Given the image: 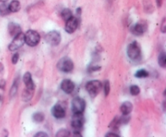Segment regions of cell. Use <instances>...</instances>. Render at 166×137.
Returning <instances> with one entry per match:
<instances>
[{
    "mask_svg": "<svg viewBox=\"0 0 166 137\" xmlns=\"http://www.w3.org/2000/svg\"><path fill=\"white\" fill-rule=\"evenodd\" d=\"M8 32L11 36L16 37V35L21 32V28L19 24H17L16 23H9Z\"/></svg>",
    "mask_w": 166,
    "mask_h": 137,
    "instance_id": "cell-15",
    "label": "cell"
},
{
    "mask_svg": "<svg viewBox=\"0 0 166 137\" xmlns=\"http://www.w3.org/2000/svg\"><path fill=\"white\" fill-rule=\"evenodd\" d=\"M52 115L56 119H62L66 115V109L61 103L55 104L51 110Z\"/></svg>",
    "mask_w": 166,
    "mask_h": 137,
    "instance_id": "cell-10",
    "label": "cell"
},
{
    "mask_svg": "<svg viewBox=\"0 0 166 137\" xmlns=\"http://www.w3.org/2000/svg\"><path fill=\"white\" fill-rule=\"evenodd\" d=\"M57 137H68L70 136V132L67 129H60L55 135Z\"/></svg>",
    "mask_w": 166,
    "mask_h": 137,
    "instance_id": "cell-25",
    "label": "cell"
},
{
    "mask_svg": "<svg viewBox=\"0 0 166 137\" xmlns=\"http://www.w3.org/2000/svg\"><path fill=\"white\" fill-rule=\"evenodd\" d=\"M86 107L85 101L81 98L76 97L72 100L71 103V109L73 113H83Z\"/></svg>",
    "mask_w": 166,
    "mask_h": 137,
    "instance_id": "cell-8",
    "label": "cell"
},
{
    "mask_svg": "<svg viewBox=\"0 0 166 137\" xmlns=\"http://www.w3.org/2000/svg\"><path fill=\"white\" fill-rule=\"evenodd\" d=\"M158 64L162 68L166 67V54L165 53H160L158 56Z\"/></svg>",
    "mask_w": 166,
    "mask_h": 137,
    "instance_id": "cell-19",
    "label": "cell"
},
{
    "mask_svg": "<svg viewBox=\"0 0 166 137\" xmlns=\"http://www.w3.org/2000/svg\"><path fill=\"white\" fill-rule=\"evenodd\" d=\"M61 16H62V20H64L65 22L67 20H69L70 17L72 16V12L70 11V9H64L61 13Z\"/></svg>",
    "mask_w": 166,
    "mask_h": 137,
    "instance_id": "cell-22",
    "label": "cell"
},
{
    "mask_svg": "<svg viewBox=\"0 0 166 137\" xmlns=\"http://www.w3.org/2000/svg\"><path fill=\"white\" fill-rule=\"evenodd\" d=\"M161 31L162 33H165L166 32L165 18H163V20H162V23H161Z\"/></svg>",
    "mask_w": 166,
    "mask_h": 137,
    "instance_id": "cell-28",
    "label": "cell"
},
{
    "mask_svg": "<svg viewBox=\"0 0 166 137\" xmlns=\"http://www.w3.org/2000/svg\"><path fill=\"white\" fill-rule=\"evenodd\" d=\"M102 69L101 66H93V67L88 68V71L89 72H94V71H98Z\"/></svg>",
    "mask_w": 166,
    "mask_h": 137,
    "instance_id": "cell-31",
    "label": "cell"
},
{
    "mask_svg": "<svg viewBox=\"0 0 166 137\" xmlns=\"http://www.w3.org/2000/svg\"><path fill=\"white\" fill-rule=\"evenodd\" d=\"M57 67L60 71L64 72V73H70L74 69V63L67 56L62 57L60 59L57 64Z\"/></svg>",
    "mask_w": 166,
    "mask_h": 137,
    "instance_id": "cell-3",
    "label": "cell"
},
{
    "mask_svg": "<svg viewBox=\"0 0 166 137\" xmlns=\"http://www.w3.org/2000/svg\"><path fill=\"white\" fill-rule=\"evenodd\" d=\"M11 13V11L9 10L8 6L6 5L5 3H3L0 5V15L2 16H5V15H7Z\"/></svg>",
    "mask_w": 166,
    "mask_h": 137,
    "instance_id": "cell-23",
    "label": "cell"
},
{
    "mask_svg": "<svg viewBox=\"0 0 166 137\" xmlns=\"http://www.w3.org/2000/svg\"><path fill=\"white\" fill-rule=\"evenodd\" d=\"M18 81H19V78H17V81H14V83L12 85V86L11 88V90H10V97L11 98H13L16 96V95L17 94V91H18Z\"/></svg>",
    "mask_w": 166,
    "mask_h": 137,
    "instance_id": "cell-21",
    "label": "cell"
},
{
    "mask_svg": "<svg viewBox=\"0 0 166 137\" xmlns=\"http://www.w3.org/2000/svg\"><path fill=\"white\" fill-rule=\"evenodd\" d=\"M23 81L25 85L26 89L29 90H35V84H34L33 80L32 78V74L29 72H26L24 75L23 77Z\"/></svg>",
    "mask_w": 166,
    "mask_h": 137,
    "instance_id": "cell-13",
    "label": "cell"
},
{
    "mask_svg": "<svg viewBox=\"0 0 166 137\" xmlns=\"http://www.w3.org/2000/svg\"><path fill=\"white\" fill-rule=\"evenodd\" d=\"M156 4H157L158 7H161L163 3V0H156Z\"/></svg>",
    "mask_w": 166,
    "mask_h": 137,
    "instance_id": "cell-33",
    "label": "cell"
},
{
    "mask_svg": "<svg viewBox=\"0 0 166 137\" xmlns=\"http://www.w3.org/2000/svg\"><path fill=\"white\" fill-rule=\"evenodd\" d=\"M85 88L92 97H96L102 90V83L98 80H93L88 81L86 84Z\"/></svg>",
    "mask_w": 166,
    "mask_h": 137,
    "instance_id": "cell-4",
    "label": "cell"
},
{
    "mask_svg": "<svg viewBox=\"0 0 166 137\" xmlns=\"http://www.w3.org/2000/svg\"><path fill=\"white\" fill-rule=\"evenodd\" d=\"M35 137H47L48 136V135L46 134L45 132H37V134H35L34 136Z\"/></svg>",
    "mask_w": 166,
    "mask_h": 137,
    "instance_id": "cell-32",
    "label": "cell"
},
{
    "mask_svg": "<svg viewBox=\"0 0 166 137\" xmlns=\"http://www.w3.org/2000/svg\"><path fill=\"white\" fill-rule=\"evenodd\" d=\"M130 93L132 95H138L139 93H140V89H139V87L138 86H136V85H133L130 86Z\"/></svg>",
    "mask_w": 166,
    "mask_h": 137,
    "instance_id": "cell-26",
    "label": "cell"
},
{
    "mask_svg": "<svg viewBox=\"0 0 166 137\" xmlns=\"http://www.w3.org/2000/svg\"><path fill=\"white\" fill-rule=\"evenodd\" d=\"M34 90H29V89H25L22 93V99L24 102H28L30 101L33 96Z\"/></svg>",
    "mask_w": 166,
    "mask_h": 137,
    "instance_id": "cell-16",
    "label": "cell"
},
{
    "mask_svg": "<svg viewBox=\"0 0 166 137\" xmlns=\"http://www.w3.org/2000/svg\"><path fill=\"white\" fill-rule=\"evenodd\" d=\"M121 125V121H120V118L116 116L112 120V122L110 123L109 127L111 129H113V131L115 130H118V127Z\"/></svg>",
    "mask_w": 166,
    "mask_h": 137,
    "instance_id": "cell-18",
    "label": "cell"
},
{
    "mask_svg": "<svg viewBox=\"0 0 166 137\" xmlns=\"http://www.w3.org/2000/svg\"><path fill=\"white\" fill-rule=\"evenodd\" d=\"M104 95H105V96H108L110 91V81H105V82H104Z\"/></svg>",
    "mask_w": 166,
    "mask_h": 137,
    "instance_id": "cell-27",
    "label": "cell"
},
{
    "mask_svg": "<svg viewBox=\"0 0 166 137\" xmlns=\"http://www.w3.org/2000/svg\"><path fill=\"white\" fill-rule=\"evenodd\" d=\"M61 89L66 94H71L75 90V83L71 80L65 79L61 83Z\"/></svg>",
    "mask_w": 166,
    "mask_h": 137,
    "instance_id": "cell-12",
    "label": "cell"
},
{
    "mask_svg": "<svg viewBox=\"0 0 166 137\" xmlns=\"http://www.w3.org/2000/svg\"><path fill=\"white\" fill-rule=\"evenodd\" d=\"M40 40H41V36L37 31L28 30L24 34V41L30 47L37 46L39 44Z\"/></svg>",
    "mask_w": 166,
    "mask_h": 137,
    "instance_id": "cell-2",
    "label": "cell"
},
{
    "mask_svg": "<svg viewBox=\"0 0 166 137\" xmlns=\"http://www.w3.org/2000/svg\"><path fill=\"white\" fill-rule=\"evenodd\" d=\"M106 137H120V136L118 134H117L116 132H108L107 134L105 135Z\"/></svg>",
    "mask_w": 166,
    "mask_h": 137,
    "instance_id": "cell-30",
    "label": "cell"
},
{
    "mask_svg": "<svg viewBox=\"0 0 166 137\" xmlns=\"http://www.w3.org/2000/svg\"><path fill=\"white\" fill-rule=\"evenodd\" d=\"M147 25L146 22L137 23L136 24L131 27L130 32L135 36H141L147 31Z\"/></svg>",
    "mask_w": 166,
    "mask_h": 137,
    "instance_id": "cell-11",
    "label": "cell"
},
{
    "mask_svg": "<svg viewBox=\"0 0 166 137\" xmlns=\"http://www.w3.org/2000/svg\"><path fill=\"white\" fill-rule=\"evenodd\" d=\"M127 56L131 61H138L141 56V49L136 41H133L128 45L127 49Z\"/></svg>",
    "mask_w": 166,
    "mask_h": 137,
    "instance_id": "cell-1",
    "label": "cell"
},
{
    "mask_svg": "<svg viewBox=\"0 0 166 137\" xmlns=\"http://www.w3.org/2000/svg\"><path fill=\"white\" fill-rule=\"evenodd\" d=\"M7 0H0V2H6Z\"/></svg>",
    "mask_w": 166,
    "mask_h": 137,
    "instance_id": "cell-36",
    "label": "cell"
},
{
    "mask_svg": "<svg viewBox=\"0 0 166 137\" xmlns=\"http://www.w3.org/2000/svg\"><path fill=\"white\" fill-rule=\"evenodd\" d=\"M84 119L83 116V113H74L71 120V127H73L74 131L80 132L84 125Z\"/></svg>",
    "mask_w": 166,
    "mask_h": 137,
    "instance_id": "cell-7",
    "label": "cell"
},
{
    "mask_svg": "<svg viewBox=\"0 0 166 137\" xmlns=\"http://www.w3.org/2000/svg\"><path fill=\"white\" fill-rule=\"evenodd\" d=\"M24 43H25V41H24V34L20 32V33H19L18 35H16V37H14V39H13V40L11 41V43L8 46L9 50H17V49H19L20 48L22 47Z\"/></svg>",
    "mask_w": 166,
    "mask_h": 137,
    "instance_id": "cell-5",
    "label": "cell"
},
{
    "mask_svg": "<svg viewBox=\"0 0 166 137\" xmlns=\"http://www.w3.org/2000/svg\"><path fill=\"white\" fill-rule=\"evenodd\" d=\"M4 87H5V81L2 80L0 82V89H4Z\"/></svg>",
    "mask_w": 166,
    "mask_h": 137,
    "instance_id": "cell-34",
    "label": "cell"
},
{
    "mask_svg": "<svg viewBox=\"0 0 166 137\" xmlns=\"http://www.w3.org/2000/svg\"><path fill=\"white\" fill-rule=\"evenodd\" d=\"M33 119L36 123H42L45 119V115L42 112H37L33 115Z\"/></svg>",
    "mask_w": 166,
    "mask_h": 137,
    "instance_id": "cell-20",
    "label": "cell"
},
{
    "mask_svg": "<svg viewBox=\"0 0 166 137\" xmlns=\"http://www.w3.org/2000/svg\"><path fill=\"white\" fill-rule=\"evenodd\" d=\"M148 75H149V73H148V72L145 70H138V71H137L135 74V77H136V78H144L148 77Z\"/></svg>",
    "mask_w": 166,
    "mask_h": 137,
    "instance_id": "cell-24",
    "label": "cell"
},
{
    "mask_svg": "<svg viewBox=\"0 0 166 137\" xmlns=\"http://www.w3.org/2000/svg\"><path fill=\"white\" fill-rule=\"evenodd\" d=\"M3 70H4V66H3V63H1V62H0V73L3 72Z\"/></svg>",
    "mask_w": 166,
    "mask_h": 137,
    "instance_id": "cell-35",
    "label": "cell"
},
{
    "mask_svg": "<svg viewBox=\"0 0 166 137\" xmlns=\"http://www.w3.org/2000/svg\"><path fill=\"white\" fill-rule=\"evenodd\" d=\"M45 41L52 46H57L61 42V35L59 32L51 31L45 35Z\"/></svg>",
    "mask_w": 166,
    "mask_h": 137,
    "instance_id": "cell-6",
    "label": "cell"
},
{
    "mask_svg": "<svg viewBox=\"0 0 166 137\" xmlns=\"http://www.w3.org/2000/svg\"><path fill=\"white\" fill-rule=\"evenodd\" d=\"M79 23V20H78V18L72 15L69 20H67L66 21L65 30H66V32L69 34L74 33V32L76 31V29L78 28Z\"/></svg>",
    "mask_w": 166,
    "mask_h": 137,
    "instance_id": "cell-9",
    "label": "cell"
},
{
    "mask_svg": "<svg viewBox=\"0 0 166 137\" xmlns=\"http://www.w3.org/2000/svg\"><path fill=\"white\" fill-rule=\"evenodd\" d=\"M132 110L133 105L129 101L124 102L120 106V111H121L122 114L124 115H129L130 114V112L132 111Z\"/></svg>",
    "mask_w": 166,
    "mask_h": 137,
    "instance_id": "cell-14",
    "label": "cell"
},
{
    "mask_svg": "<svg viewBox=\"0 0 166 137\" xmlns=\"http://www.w3.org/2000/svg\"><path fill=\"white\" fill-rule=\"evenodd\" d=\"M19 61V54L18 53H15L13 56H12V58H11V62L14 64H16Z\"/></svg>",
    "mask_w": 166,
    "mask_h": 137,
    "instance_id": "cell-29",
    "label": "cell"
},
{
    "mask_svg": "<svg viewBox=\"0 0 166 137\" xmlns=\"http://www.w3.org/2000/svg\"><path fill=\"white\" fill-rule=\"evenodd\" d=\"M20 7H21L20 3L17 0H13L8 6V8L11 12H17V11H20Z\"/></svg>",
    "mask_w": 166,
    "mask_h": 137,
    "instance_id": "cell-17",
    "label": "cell"
}]
</instances>
